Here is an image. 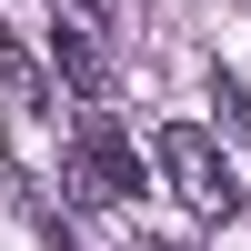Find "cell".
Wrapping results in <instances>:
<instances>
[{"label":"cell","instance_id":"cell-1","mask_svg":"<svg viewBox=\"0 0 251 251\" xmlns=\"http://www.w3.org/2000/svg\"><path fill=\"white\" fill-rule=\"evenodd\" d=\"M60 181H71L80 201H131V191H141V151L121 141V121H111V111H80V121H71Z\"/></svg>","mask_w":251,"mask_h":251},{"label":"cell","instance_id":"cell-5","mask_svg":"<svg viewBox=\"0 0 251 251\" xmlns=\"http://www.w3.org/2000/svg\"><path fill=\"white\" fill-rule=\"evenodd\" d=\"M60 10H71V20H80V30H100V20H111V10H121V0H60Z\"/></svg>","mask_w":251,"mask_h":251},{"label":"cell","instance_id":"cell-4","mask_svg":"<svg viewBox=\"0 0 251 251\" xmlns=\"http://www.w3.org/2000/svg\"><path fill=\"white\" fill-rule=\"evenodd\" d=\"M0 91H10L20 111H40V100H50V91H40V71H30V60H20V50H0Z\"/></svg>","mask_w":251,"mask_h":251},{"label":"cell","instance_id":"cell-2","mask_svg":"<svg viewBox=\"0 0 251 251\" xmlns=\"http://www.w3.org/2000/svg\"><path fill=\"white\" fill-rule=\"evenodd\" d=\"M151 161L171 171V191L191 201V211H231V201H241V181H231V161H221V141L201 131V121H171V131L151 141Z\"/></svg>","mask_w":251,"mask_h":251},{"label":"cell","instance_id":"cell-3","mask_svg":"<svg viewBox=\"0 0 251 251\" xmlns=\"http://www.w3.org/2000/svg\"><path fill=\"white\" fill-rule=\"evenodd\" d=\"M50 60L80 80V91H111V60H100V40L80 30V20H60V30H50Z\"/></svg>","mask_w":251,"mask_h":251}]
</instances>
